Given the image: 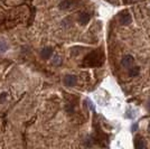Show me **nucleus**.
I'll return each mask as SVG.
<instances>
[{
	"label": "nucleus",
	"mask_w": 150,
	"mask_h": 149,
	"mask_svg": "<svg viewBox=\"0 0 150 149\" xmlns=\"http://www.w3.org/2000/svg\"><path fill=\"white\" fill-rule=\"evenodd\" d=\"M134 147L137 149H144L146 147V145H144V140L142 139H136V143H134Z\"/></svg>",
	"instance_id": "obj_8"
},
{
	"label": "nucleus",
	"mask_w": 150,
	"mask_h": 149,
	"mask_svg": "<svg viewBox=\"0 0 150 149\" xmlns=\"http://www.w3.org/2000/svg\"><path fill=\"white\" fill-rule=\"evenodd\" d=\"M119 20H120V24H122V25H129V24H131V15L129 11H122V13L119 15Z\"/></svg>",
	"instance_id": "obj_2"
},
{
	"label": "nucleus",
	"mask_w": 150,
	"mask_h": 149,
	"mask_svg": "<svg viewBox=\"0 0 150 149\" xmlns=\"http://www.w3.org/2000/svg\"><path fill=\"white\" fill-rule=\"evenodd\" d=\"M76 82H77V79H76V76H74V75H67L64 79V84L69 87H74L75 84H76Z\"/></svg>",
	"instance_id": "obj_3"
},
{
	"label": "nucleus",
	"mask_w": 150,
	"mask_h": 149,
	"mask_svg": "<svg viewBox=\"0 0 150 149\" xmlns=\"http://www.w3.org/2000/svg\"><path fill=\"white\" fill-rule=\"evenodd\" d=\"M138 129V124H134V126H133V127H132V131H133V132H134V131L137 130Z\"/></svg>",
	"instance_id": "obj_13"
},
{
	"label": "nucleus",
	"mask_w": 150,
	"mask_h": 149,
	"mask_svg": "<svg viewBox=\"0 0 150 149\" xmlns=\"http://www.w3.org/2000/svg\"><path fill=\"white\" fill-rule=\"evenodd\" d=\"M52 54H53V48L52 47H45L44 50H42V53H40V55L44 60H48L52 56Z\"/></svg>",
	"instance_id": "obj_6"
},
{
	"label": "nucleus",
	"mask_w": 150,
	"mask_h": 149,
	"mask_svg": "<svg viewBox=\"0 0 150 149\" xmlns=\"http://www.w3.org/2000/svg\"><path fill=\"white\" fill-rule=\"evenodd\" d=\"M139 74V67H131L129 70V75L131 76V77H134V76H138Z\"/></svg>",
	"instance_id": "obj_10"
},
{
	"label": "nucleus",
	"mask_w": 150,
	"mask_h": 149,
	"mask_svg": "<svg viewBox=\"0 0 150 149\" xmlns=\"http://www.w3.org/2000/svg\"><path fill=\"white\" fill-rule=\"evenodd\" d=\"M7 98V93H1L0 94V102H4Z\"/></svg>",
	"instance_id": "obj_12"
},
{
	"label": "nucleus",
	"mask_w": 150,
	"mask_h": 149,
	"mask_svg": "<svg viewBox=\"0 0 150 149\" xmlns=\"http://www.w3.org/2000/svg\"><path fill=\"white\" fill-rule=\"evenodd\" d=\"M61 58L58 57V56H55L54 57V60H53V64H55V65H58V64H61Z\"/></svg>",
	"instance_id": "obj_11"
},
{
	"label": "nucleus",
	"mask_w": 150,
	"mask_h": 149,
	"mask_svg": "<svg viewBox=\"0 0 150 149\" xmlns=\"http://www.w3.org/2000/svg\"><path fill=\"white\" fill-rule=\"evenodd\" d=\"M103 62H104V55L102 50H94L92 53H90L84 60L85 65L88 66H101Z\"/></svg>",
	"instance_id": "obj_1"
},
{
	"label": "nucleus",
	"mask_w": 150,
	"mask_h": 149,
	"mask_svg": "<svg viewBox=\"0 0 150 149\" xmlns=\"http://www.w3.org/2000/svg\"><path fill=\"white\" fill-rule=\"evenodd\" d=\"M147 109H148V111L150 112V101L148 102V104H147Z\"/></svg>",
	"instance_id": "obj_14"
},
{
	"label": "nucleus",
	"mask_w": 150,
	"mask_h": 149,
	"mask_svg": "<svg viewBox=\"0 0 150 149\" xmlns=\"http://www.w3.org/2000/svg\"><path fill=\"white\" fill-rule=\"evenodd\" d=\"M8 44H7V42H5V40H0V53L2 54V53H6L7 50H8Z\"/></svg>",
	"instance_id": "obj_9"
},
{
	"label": "nucleus",
	"mask_w": 150,
	"mask_h": 149,
	"mask_svg": "<svg viewBox=\"0 0 150 149\" xmlns=\"http://www.w3.org/2000/svg\"><path fill=\"white\" fill-rule=\"evenodd\" d=\"M134 62V58H133V56L131 55H125L122 57V60H121V64L125 66V67H130L132 64Z\"/></svg>",
	"instance_id": "obj_4"
},
{
	"label": "nucleus",
	"mask_w": 150,
	"mask_h": 149,
	"mask_svg": "<svg viewBox=\"0 0 150 149\" xmlns=\"http://www.w3.org/2000/svg\"><path fill=\"white\" fill-rule=\"evenodd\" d=\"M90 15L88 13H82L80 15V17H79V21H80V24L81 25H86L88 21H90Z\"/></svg>",
	"instance_id": "obj_5"
},
{
	"label": "nucleus",
	"mask_w": 150,
	"mask_h": 149,
	"mask_svg": "<svg viewBox=\"0 0 150 149\" xmlns=\"http://www.w3.org/2000/svg\"><path fill=\"white\" fill-rule=\"evenodd\" d=\"M71 6H72L71 0H64V1H62V2L59 4V8H61V9H69Z\"/></svg>",
	"instance_id": "obj_7"
}]
</instances>
